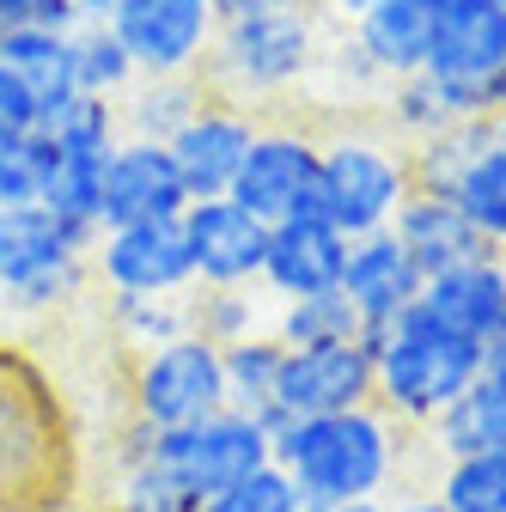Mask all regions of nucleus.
Wrapping results in <instances>:
<instances>
[{
    "label": "nucleus",
    "mask_w": 506,
    "mask_h": 512,
    "mask_svg": "<svg viewBox=\"0 0 506 512\" xmlns=\"http://www.w3.org/2000/svg\"><path fill=\"white\" fill-rule=\"evenodd\" d=\"M80 500V421L55 372L0 342V512H74Z\"/></svg>",
    "instance_id": "nucleus-1"
},
{
    "label": "nucleus",
    "mask_w": 506,
    "mask_h": 512,
    "mask_svg": "<svg viewBox=\"0 0 506 512\" xmlns=\"http://www.w3.org/2000/svg\"><path fill=\"white\" fill-rule=\"evenodd\" d=\"M275 464L293 476L305 512L378 500L403 464V421H391L378 403L342 409V415H311V421H281Z\"/></svg>",
    "instance_id": "nucleus-2"
},
{
    "label": "nucleus",
    "mask_w": 506,
    "mask_h": 512,
    "mask_svg": "<svg viewBox=\"0 0 506 512\" xmlns=\"http://www.w3.org/2000/svg\"><path fill=\"white\" fill-rule=\"evenodd\" d=\"M366 348H372V378H378L372 403L391 421L433 427L482 378V348L452 336L421 305H409L385 330H366Z\"/></svg>",
    "instance_id": "nucleus-3"
},
{
    "label": "nucleus",
    "mask_w": 506,
    "mask_h": 512,
    "mask_svg": "<svg viewBox=\"0 0 506 512\" xmlns=\"http://www.w3.org/2000/svg\"><path fill=\"white\" fill-rule=\"evenodd\" d=\"M324 55V19L311 7H263L244 13L232 25H220L214 55H208V92L257 116L263 104L293 98L299 86H311V68Z\"/></svg>",
    "instance_id": "nucleus-4"
},
{
    "label": "nucleus",
    "mask_w": 506,
    "mask_h": 512,
    "mask_svg": "<svg viewBox=\"0 0 506 512\" xmlns=\"http://www.w3.org/2000/svg\"><path fill=\"white\" fill-rule=\"evenodd\" d=\"M415 189V159L391 135L366 128H336L318 159V220H330L342 238L391 232L397 208Z\"/></svg>",
    "instance_id": "nucleus-5"
},
{
    "label": "nucleus",
    "mask_w": 506,
    "mask_h": 512,
    "mask_svg": "<svg viewBox=\"0 0 506 512\" xmlns=\"http://www.w3.org/2000/svg\"><path fill=\"white\" fill-rule=\"evenodd\" d=\"M427 80L439 86L458 122L506 116V0H464L439 19V43L427 55Z\"/></svg>",
    "instance_id": "nucleus-6"
},
{
    "label": "nucleus",
    "mask_w": 506,
    "mask_h": 512,
    "mask_svg": "<svg viewBox=\"0 0 506 512\" xmlns=\"http://www.w3.org/2000/svg\"><path fill=\"white\" fill-rule=\"evenodd\" d=\"M92 244L74 238L49 208L0 214V299L19 311H49L86 287Z\"/></svg>",
    "instance_id": "nucleus-7"
},
{
    "label": "nucleus",
    "mask_w": 506,
    "mask_h": 512,
    "mask_svg": "<svg viewBox=\"0 0 506 512\" xmlns=\"http://www.w3.org/2000/svg\"><path fill=\"white\" fill-rule=\"evenodd\" d=\"M232 409L226 397V354L202 336H183V342H165L153 354H135L129 366V415L171 433V427H189V421H208Z\"/></svg>",
    "instance_id": "nucleus-8"
},
{
    "label": "nucleus",
    "mask_w": 506,
    "mask_h": 512,
    "mask_svg": "<svg viewBox=\"0 0 506 512\" xmlns=\"http://www.w3.org/2000/svg\"><path fill=\"white\" fill-rule=\"evenodd\" d=\"M153 464L171 470L189 494H220L232 482H244L250 470L275 464V427L257 421V415H238V409H220L208 421H189V427H171L153 439Z\"/></svg>",
    "instance_id": "nucleus-9"
},
{
    "label": "nucleus",
    "mask_w": 506,
    "mask_h": 512,
    "mask_svg": "<svg viewBox=\"0 0 506 512\" xmlns=\"http://www.w3.org/2000/svg\"><path fill=\"white\" fill-rule=\"evenodd\" d=\"M318 159L324 141L299 122H263L257 141L244 153V171L232 183V202L244 214H257L263 226L299 220V214H318Z\"/></svg>",
    "instance_id": "nucleus-10"
},
{
    "label": "nucleus",
    "mask_w": 506,
    "mask_h": 512,
    "mask_svg": "<svg viewBox=\"0 0 506 512\" xmlns=\"http://www.w3.org/2000/svg\"><path fill=\"white\" fill-rule=\"evenodd\" d=\"M110 31L129 49L141 80H183V74L208 68L220 13H214V0H122Z\"/></svg>",
    "instance_id": "nucleus-11"
},
{
    "label": "nucleus",
    "mask_w": 506,
    "mask_h": 512,
    "mask_svg": "<svg viewBox=\"0 0 506 512\" xmlns=\"http://www.w3.org/2000/svg\"><path fill=\"white\" fill-rule=\"evenodd\" d=\"M98 275L110 299H183L196 287L183 220H147V226H110L98 238Z\"/></svg>",
    "instance_id": "nucleus-12"
},
{
    "label": "nucleus",
    "mask_w": 506,
    "mask_h": 512,
    "mask_svg": "<svg viewBox=\"0 0 506 512\" xmlns=\"http://www.w3.org/2000/svg\"><path fill=\"white\" fill-rule=\"evenodd\" d=\"M372 348L336 342V348H287L281 384H275V421H311L372 403Z\"/></svg>",
    "instance_id": "nucleus-13"
},
{
    "label": "nucleus",
    "mask_w": 506,
    "mask_h": 512,
    "mask_svg": "<svg viewBox=\"0 0 506 512\" xmlns=\"http://www.w3.org/2000/svg\"><path fill=\"white\" fill-rule=\"evenodd\" d=\"M189 208V183L171 159L165 141H116L104 159L98 183V220L110 226H147V220H183Z\"/></svg>",
    "instance_id": "nucleus-14"
},
{
    "label": "nucleus",
    "mask_w": 506,
    "mask_h": 512,
    "mask_svg": "<svg viewBox=\"0 0 506 512\" xmlns=\"http://www.w3.org/2000/svg\"><path fill=\"white\" fill-rule=\"evenodd\" d=\"M183 238H189V263H196V287H257L263 281L269 226L257 214H244L232 196L189 202Z\"/></svg>",
    "instance_id": "nucleus-15"
},
{
    "label": "nucleus",
    "mask_w": 506,
    "mask_h": 512,
    "mask_svg": "<svg viewBox=\"0 0 506 512\" xmlns=\"http://www.w3.org/2000/svg\"><path fill=\"white\" fill-rule=\"evenodd\" d=\"M257 128H263V122L250 116V110H238V104H226V98H208V104L165 141L171 159H177V171H183V183H189V202L232 196V183H238V171H244V153H250V141H257Z\"/></svg>",
    "instance_id": "nucleus-16"
},
{
    "label": "nucleus",
    "mask_w": 506,
    "mask_h": 512,
    "mask_svg": "<svg viewBox=\"0 0 506 512\" xmlns=\"http://www.w3.org/2000/svg\"><path fill=\"white\" fill-rule=\"evenodd\" d=\"M348 244L330 220L318 214H299V220H281L269 226V256H263V287L293 305V299H318V293H342V275H348Z\"/></svg>",
    "instance_id": "nucleus-17"
},
{
    "label": "nucleus",
    "mask_w": 506,
    "mask_h": 512,
    "mask_svg": "<svg viewBox=\"0 0 506 512\" xmlns=\"http://www.w3.org/2000/svg\"><path fill=\"white\" fill-rule=\"evenodd\" d=\"M421 287H427V275L415 269V256L403 250L397 232H366V238L348 244L342 293H348V305L360 311V324H366V330L397 324L409 305H421Z\"/></svg>",
    "instance_id": "nucleus-18"
},
{
    "label": "nucleus",
    "mask_w": 506,
    "mask_h": 512,
    "mask_svg": "<svg viewBox=\"0 0 506 512\" xmlns=\"http://www.w3.org/2000/svg\"><path fill=\"white\" fill-rule=\"evenodd\" d=\"M391 232L403 238V250L415 256V269H421L427 281H433V275H446V269L476 263V256H494L488 238L464 220V208L446 196V189H427V183L409 189V202L397 208Z\"/></svg>",
    "instance_id": "nucleus-19"
},
{
    "label": "nucleus",
    "mask_w": 506,
    "mask_h": 512,
    "mask_svg": "<svg viewBox=\"0 0 506 512\" xmlns=\"http://www.w3.org/2000/svg\"><path fill=\"white\" fill-rule=\"evenodd\" d=\"M439 19H446V0H385V7L360 13L348 25V37L385 80H415V74H427Z\"/></svg>",
    "instance_id": "nucleus-20"
},
{
    "label": "nucleus",
    "mask_w": 506,
    "mask_h": 512,
    "mask_svg": "<svg viewBox=\"0 0 506 512\" xmlns=\"http://www.w3.org/2000/svg\"><path fill=\"white\" fill-rule=\"evenodd\" d=\"M421 311L439 317L464 342H494L506 330V256H476L464 269H446L421 287Z\"/></svg>",
    "instance_id": "nucleus-21"
},
{
    "label": "nucleus",
    "mask_w": 506,
    "mask_h": 512,
    "mask_svg": "<svg viewBox=\"0 0 506 512\" xmlns=\"http://www.w3.org/2000/svg\"><path fill=\"white\" fill-rule=\"evenodd\" d=\"M208 98L214 92H208L202 74H183V80H135L129 92L116 98L122 141H171Z\"/></svg>",
    "instance_id": "nucleus-22"
},
{
    "label": "nucleus",
    "mask_w": 506,
    "mask_h": 512,
    "mask_svg": "<svg viewBox=\"0 0 506 512\" xmlns=\"http://www.w3.org/2000/svg\"><path fill=\"white\" fill-rule=\"evenodd\" d=\"M0 61L25 80V92L37 98L43 116H55L68 98H80V86H74V31H25L13 43H0Z\"/></svg>",
    "instance_id": "nucleus-23"
},
{
    "label": "nucleus",
    "mask_w": 506,
    "mask_h": 512,
    "mask_svg": "<svg viewBox=\"0 0 506 512\" xmlns=\"http://www.w3.org/2000/svg\"><path fill=\"white\" fill-rule=\"evenodd\" d=\"M433 445L446 458H470V452H500L506 445V384H488V378H476L470 391L439 415L433 427Z\"/></svg>",
    "instance_id": "nucleus-24"
},
{
    "label": "nucleus",
    "mask_w": 506,
    "mask_h": 512,
    "mask_svg": "<svg viewBox=\"0 0 506 512\" xmlns=\"http://www.w3.org/2000/svg\"><path fill=\"white\" fill-rule=\"evenodd\" d=\"M220 354H226V397H232V409L281 427L275 421V384H281V360H287L281 336L263 330V336H244V342L220 348Z\"/></svg>",
    "instance_id": "nucleus-25"
},
{
    "label": "nucleus",
    "mask_w": 506,
    "mask_h": 512,
    "mask_svg": "<svg viewBox=\"0 0 506 512\" xmlns=\"http://www.w3.org/2000/svg\"><path fill=\"white\" fill-rule=\"evenodd\" d=\"M446 196L464 208V220L488 238L494 256H506V153L500 147H482L452 183H446Z\"/></svg>",
    "instance_id": "nucleus-26"
},
{
    "label": "nucleus",
    "mask_w": 506,
    "mask_h": 512,
    "mask_svg": "<svg viewBox=\"0 0 506 512\" xmlns=\"http://www.w3.org/2000/svg\"><path fill=\"white\" fill-rule=\"evenodd\" d=\"M275 336H281V348H336V342H366V324L348 305V293H318V299L281 305Z\"/></svg>",
    "instance_id": "nucleus-27"
},
{
    "label": "nucleus",
    "mask_w": 506,
    "mask_h": 512,
    "mask_svg": "<svg viewBox=\"0 0 506 512\" xmlns=\"http://www.w3.org/2000/svg\"><path fill=\"white\" fill-rule=\"evenodd\" d=\"M189 336L232 348L244 336H263V305L250 287H196L189 293Z\"/></svg>",
    "instance_id": "nucleus-28"
},
{
    "label": "nucleus",
    "mask_w": 506,
    "mask_h": 512,
    "mask_svg": "<svg viewBox=\"0 0 506 512\" xmlns=\"http://www.w3.org/2000/svg\"><path fill=\"white\" fill-rule=\"evenodd\" d=\"M385 122H391V141H403L409 153L427 147V141H439L446 128H458V116L446 110V98H439V86H433L427 74L391 80V92H385Z\"/></svg>",
    "instance_id": "nucleus-29"
},
{
    "label": "nucleus",
    "mask_w": 506,
    "mask_h": 512,
    "mask_svg": "<svg viewBox=\"0 0 506 512\" xmlns=\"http://www.w3.org/2000/svg\"><path fill=\"white\" fill-rule=\"evenodd\" d=\"M49 171H55V141L43 128H31L19 141H0V214L7 208H43Z\"/></svg>",
    "instance_id": "nucleus-30"
},
{
    "label": "nucleus",
    "mask_w": 506,
    "mask_h": 512,
    "mask_svg": "<svg viewBox=\"0 0 506 512\" xmlns=\"http://www.w3.org/2000/svg\"><path fill=\"white\" fill-rule=\"evenodd\" d=\"M141 74H135V61H129V49L116 43V31L110 25H98V31H74V86H80V98H122Z\"/></svg>",
    "instance_id": "nucleus-31"
},
{
    "label": "nucleus",
    "mask_w": 506,
    "mask_h": 512,
    "mask_svg": "<svg viewBox=\"0 0 506 512\" xmlns=\"http://www.w3.org/2000/svg\"><path fill=\"white\" fill-rule=\"evenodd\" d=\"M439 500H446L452 512H506V445H500V452L446 458Z\"/></svg>",
    "instance_id": "nucleus-32"
},
{
    "label": "nucleus",
    "mask_w": 506,
    "mask_h": 512,
    "mask_svg": "<svg viewBox=\"0 0 506 512\" xmlns=\"http://www.w3.org/2000/svg\"><path fill=\"white\" fill-rule=\"evenodd\" d=\"M110 317H116V336L135 354H153L189 336V293L183 299H110Z\"/></svg>",
    "instance_id": "nucleus-33"
},
{
    "label": "nucleus",
    "mask_w": 506,
    "mask_h": 512,
    "mask_svg": "<svg viewBox=\"0 0 506 512\" xmlns=\"http://www.w3.org/2000/svg\"><path fill=\"white\" fill-rule=\"evenodd\" d=\"M104 512H202V494H189L171 470H159L153 458L135 464V470H122L116 494Z\"/></svg>",
    "instance_id": "nucleus-34"
},
{
    "label": "nucleus",
    "mask_w": 506,
    "mask_h": 512,
    "mask_svg": "<svg viewBox=\"0 0 506 512\" xmlns=\"http://www.w3.org/2000/svg\"><path fill=\"white\" fill-rule=\"evenodd\" d=\"M202 512H305V500H299V488H293V476L281 464H263V470H250L244 482L208 494Z\"/></svg>",
    "instance_id": "nucleus-35"
},
{
    "label": "nucleus",
    "mask_w": 506,
    "mask_h": 512,
    "mask_svg": "<svg viewBox=\"0 0 506 512\" xmlns=\"http://www.w3.org/2000/svg\"><path fill=\"white\" fill-rule=\"evenodd\" d=\"M25 31H80L74 0H0V43Z\"/></svg>",
    "instance_id": "nucleus-36"
},
{
    "label": "nucleus",
    "mask_w": 506,
    "mask_h": 512,
    "mask_svg": "<svg viewBox=\"0 0 506 512\" xmlns=\"http://www.w3.org/2000/svg\"><path fill=\"white\" fill-rule=\"evenodd\" d=\"M43 122V110H37V98L25 92V80L0 61V141H19V135H31V128Z\"/></svg>",
    "instance_id": "nucleus-37"
},
{
    "label": "nucleus",
    "mask_w": 506,
    "mask_h": 512,
    "mask_svg": "<svg viewBox=\"0 0 506 512\" xmlns=\"http://www.w3.org/2000/svg\"><path fill=\"white\" fill-rule=\"evenodd\" d=\"M263 7H311V0H214L220 25H232V19H244V13H263Z\"/></svg>",
    "instance_id": "nucleus-38"
},
{
    "label": "nucleus",
    "mask_w": 506,
    "mask_h": 512,
    "mask_svg": "<svg viewBox=\"0 0 506 512\" xmlns=\"http://www.w3.org/2000/svg\"><path fill=\"white\" fill-rule=\"evenodd\" d=\"M116 7L122 0H74V19H80V31H98V25L116 19Z\"/></svg>",
    "instance_id": "nucleus-39"
},
{
    "label": "nucleus",
    "mask_w": 506,
    "mask_h": 512,
    "mask_svg": "<svg viewBox=\"0 0 506 512\" xmlns=\"http://www.w3.org/2000/svg\"><path fill=\"white\" fill-rule=\"evenodd\" d=\"M482 378L488 384H506V330L494 342H482Z\"/></svg>",
    "instance_id": "nucleus-40"
},
{
    "label": "nucleus",
    "mask_w": 506,
    "mask_h": 512,
    "mask_svg": "<svg viewBox=\"0 0 506 512\" xmlns=\"http://www.w3.org/2000/svg\"><path fill=\"white\" fill-rule=\"evenodd\" d=\"M318 7H324L330 19H342V25H354L360 13H372V7H385V0H318Z\"/></svg>",
    "instance_id": "nucleus-41"
},
{
    "label": "nucleus",
    "mask_w": 506,
    "mask_h": 512,
    "mask_svg": "<svg viewBox=\"0 0 506 512\" xmlns=\"http://www.w3.org/2000/svg\"><path fill=\"white\" fill-rule=\"evenodd\" d=\"M391 512H452L439 494H415V500H403V506H391Z\"/></svg>",
    "instance_id": "nucleus-42"
},
{
    "label": "nucleus",
    "mask_w": 506,
    "mask_h": 512,
    "mask_svg": "<svg viewBox=\"0 0 506 512\" xmlns=\"http://www.w3.org/2000/svg\"><path fill=\"white\" fill-rule=\"evenodd\" d=\"M324 512H385V500H348V506H324Z\"/></svg>",
    "instance_id": "nucleus-43"
},
{
    "label": "nucleus",
    "mask_w": 506,
    "mask_h": 512,
    "mask_svg": "<svg viewBox=\"0 0 506 512\" xmlns=\"http://www.w3.org/2000/svg\"><path fill=\"white\" fill-rule=\"evenodd\" d=\"M494 147H500V153H506V116H500V122H494Z\"/></svg>",
    "instance_id": "nucleus-44"
},
{
    "label": "nucleus",
    "mask_w": 506,
    "mask_h": 512,
    "mask_svg": "<svg viewBox=\"0 0 506 512\" xmlns=\"http://www.w3.org/2000/svg\"><path fill=\"white\" fill-rule=\"evenodd\" d=\"M446 7H464V0H446Z\"/></svg>",
    "instance_id": "nucleus-45"
},
{
    "label": "nucleus",
    "mask_w": 506,
    "mask_h": 512,
    "mask_svg": "<svg viewBox=\"0 0 506 512\" xmlns=\"http://www.w3.org/2000/svg\"><path fill=\"white\" fill-rule=\"evenodd\" d=\"M0 305H7V299H0Z\"/></svg>",
    "instance_id": "nucleus-46"
}]
</instances>
